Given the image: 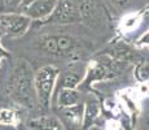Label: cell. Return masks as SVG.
<instances>
[{"label": "cell", "instance_id": "16", "mask_svg": "<svg viewBox=\"0 0 149 130\" xmlns=\"http://www.w3.org/2000/svg\"><path fill=\"white\" fill-rule=\"evenodd\" d=\"M140 43H144V44H149V31L140 39Z\"/></svg>", "mask_w": 149, "mask_h": 130}, {"label": "cell", "instance_id": "8", "mask_svg": "<svg viewBox=\"0 0 149 130\" xmlns=\"http://www.w3.org/2000/svg\"><path fill=\"white\" fill-rule=\"evenodd\" d=\"M57 0H35L30 4L25 5L19 9V12L26 14L33 21H45L52 14L56 8Z\"/></svg>", "mask_w": 149, "mask_h": 130}, {"label": "cell", "instance_id": "9", "mask_svg": "<svg viewBox=\"0 0 149 130\" xmlns=\"http://www.w3.org/2000/svg\"><path fill=\"white\" fill-rule=\"evenodd\" d=\"M84 102V95L79 89H62L53 95L52 107L53 108H64L73 107Z\"/></svg>", "mask_w": 149, "mask_h": 130}, {"label": "cell", "instance_id": "6", "mask_svg": "<svg viewBox=\"0 0 149 130\" xmlns=\"http://www.w3.org/2000/svg\"><path fill=\"white\" fill-rule=\"evenodd\" d=\"M56 115L64 124L66 130H82L84 118V102L73 107L54 108Z\"/></svg>", "mask_w": 149, "mask_h": 130}, {"label": "cell", "instance_id": "11", "mask_svg": "<svg viewBox=\"0 0 149 130\" xmlns=\"http://www.w3.org/2000/svg\"><path fill=\"white\" fill-rule=\"evenodd\" d=\"M27 128L31 130H66L57 115L44 113L27 121Z\"/></svg>", "mask_w": 149, "mask_h": 130}, {"label": "cell", "instance_id": "20", "mask_svg": "<svg viewBox=\"0 0 149 130\" xmlns=\"http://www.w3.org/2000/svg\"><path fill=\"white\" fill-rule=\"evenodd\" d=\"M148 22H149V12H148Z\"/></svg>", "mask_w": 149, "mask_h": 130}, {"label": "cell", "instance_id": "4", "mask_svg": "<svg viewBox=\"0 0 149 130\" xmlns=\"http://www.w3.org/2000/svg\"><path fill=\"white\" fill-rule=\"evenodd\" d=\"M82 22L77 0H57L56 8L49 17L42 24L51 26H66Z\"/></svg>", "mask_w": 149, "mask_h": 130}, {"label": "cell", "instance_id": "2", "mask_svg": "<svg viewBox=\"0 0 149 130\" xmlns=\"http://www.w3.org/2000/svg\"><path fill=\"white\" fill-rule=\"evenodd\" d=\"M39 48L54 57L74 59L81 56L83 51L82 40L70 34H47L39 38Z\"/></svg>", "mask_w": 149, "mask_h": 130}, {"label": "cell", "instance_id": "18", "mask_svg": "<svg viewBox=\"0 0 149 130\" xmlns=\"http://www.w3.org/2000/svg\"><path fill=\"white\" fill-rule=\"evenodd\" d=\"M33 1H35V0H25V1H24V4H22V7H25V5L30 4V3H33Z\"/></svg>", "mask_w": 149, "mask_h": 130}, {"label": "cell", "instance_id": "13", "mask_svg": "<svg viewBox=\"0 0 149 130\" xmlns=\"http://www.w3.org/2000/svg\"><path fill=\"white\" fill-rule=\"evenodd\" d=\"M25 0H0V14L19 12Z\"/></svg>", "mask_w": 149, "mask_h": 130}, {"label": "cell", "instance_id": "15", "mask_svg": "<svg viewBox=\"0 0 149 130\" xmlns=\"http://www.w3.org/2000/svg\"><path fill=\"white\" fill-rule=\"evenodd\" d=\"M0 37H1V33H0ZM4 57H9V53L0 46V59H4Z\"/></svg>", "mask_w": 149, "mask_h": 130}, {"label": "cell", "instance_id": "1", "mask_svg": "<svg viewBox=\"0 0 149 130\" xmlns=\"http://www.w3.org/2000/svg\"><path fill=\"white\" fill-rule=\"evenodd\" d=\"M5 94L18 107L34 109L39 105L34 85V73L26 61H19L13 68L5 85Z\"/></svg>", "mask_w": 149, "mask_h": 130}, {"label": "cell", "instance_id": "12", "mask_svg": "<svg viewBox=\"0 0 149 130\" xmlns=\"http://www.w3.org/2000/svg\"><path fill=\"white\" fill-rule=\"evenodd\" d=\"M19 124H21V117L18 111H16L12 107H0V125L18 128Z\"/></svg>", "mask_w": 149, "mask_h": 130}, {"label": "cell", "instance_id": "14", "mask_svg": "<svg viewBox=\"0 0 149 130\" xmlns=\"http://www.w3.org/2000/svg\"><path fill=\"white\" fill-rule=\"evenodd\" d=\"M116 11H123L130 5V0H105Z\"/></svg>", "mask_w": 149, "mask_h": 130}, {"label": "cell", "instance_id": "17", "mask_svg": "<svg viewBox=\"0 0 149 130\" xmlns=\"http://www.w3.org/2000/svg\"><path fill=\"white\" fill-rule=\"evenodd\" d=\"M0 130H17V128H13V126H7V125H0Z\"/></svg>", "mask_w": 149, "mask_h": 130}, {"label": "cell", "instance_id": "5", "mask_svg": "<svg viewBox=\"0 0 149 130\" xmlns=\"http://www.w3.org/2000/svg\"><path fill=\"white\" fill-rule=\"evenodd\" d=\"M33 20L21 12L0 14V33L12 38L24 37L31 27Z\"/></svg>", "mask_w": 149, "mask_h": 130}, {"label": "cell", "instance_id": "19", "mask_svg": "<svg viewBox=\"0 0 149 130\" xmlns=\"http://www.w3.org/2000/svg\"><path fill=\"white\" fill-rule=\"evenodd\" d=\"M0 68H1V59H0Z\"/></svg>", "mask_w": 149, "mask_h": 130}, {"label": "cell", "instance_id": "7", "mask_svg": "<svg viewBox=\"0 0 149 130\" xmlns=\"http://www.w3.org/2000/svg\"><path fill=\"white\" fill-rule=\"evenodd\" d=\"M86 74H87V72H86L83 65L74 64L73 66L68 68L66 70L60 73L54 94L57 91L62 90V89H78V86L82 85V82L84 81Z\"/></svg>", "mask_w": 149, "mask_h": 130}, {"label": "cell", "instance_id": "3", "mask_svg": "<svg viewBox=\"0 0 149 130\" xmlns=\"http://www.w3.org/2000/svg\"><path fill=\"white\" fill-rule=\"evenodd\" d=\"M58 76V68L52 64L43 65L34 73V85H35L38 102L40 108H43L44 111H48L52 107L53 94L56 90Z\"/></svg>", "mask_w": 149, "mask_h": 130}, {"label": "cell", "instance_id": "10", "mask_svg": "<svg viewBox=\"0 0 149 130\" xmlns=\"http://www.w3.org/2000/svg\"><path fill=\"white\" fill-rule=\"evenodd\" d=\"M101 113V104L95 94H87L84 96V118H83V129H91L99 120Z\"/></svg>", "mask_w": 149, "mask_h": 130}]
</instances>
